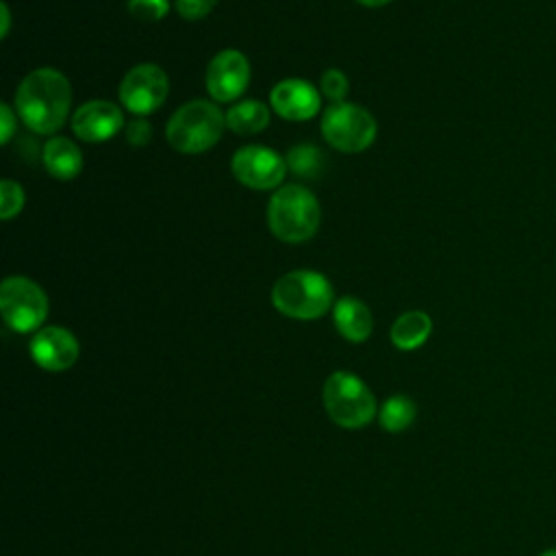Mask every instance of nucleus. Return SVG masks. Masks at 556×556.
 I'll return each mask as SVG.
<instances>
[{
  "label": "nucleus",
  "instance_id": "f8f14e48",
  "mask_svg": "<svg viewBox=\"0 0 556 556\" xmlns=\"http://www.w3.org/2000/svg\"><path fill=\"white\" fill-rule=\"evenodd\" d=\"M124 124L122 109L109 100H91L72 115V130L87 143H100L117 135Z\"/></svg>",
  "mask_w": 556,
  "mask_h": 556
},
{
  "label": "nucleus",
  "instance_id": "0eeeda50",
  "mask_svg": "<svg viewBox=\"0 0 556 556\" xmlns=\"http://www.w3.org/2000/svg\"><path fill=\"white\" fill-rule=\"evenodd\" d=\"M2 319L15 332L39 330L48 317L46 291L26 276H9L0 285Z\"/></svg>",
  "mask_w": 556,
  "mask_h": 556
},
{
  "label": "nucleus",
  "instance_id": "f3484780",
  "mask_svg": "<svg viewBox=\"0 0 556 556\" xmlns=\"http://www.w3.org/2000/svg\"><path fill=\"white\" fill-rule=\"evenodd\" d=\"M269 124V109L258 100H241L226 113V126L235 135H256Z\"/></svg>",
  "mask_w": 556,
  "mask_h": 556
},
{
  "label": "nucleus",
  "instance_id": "bb28decb",
  "mask_svg": "<svg viewBox=\"0 0 556 556\" xmlns=\"http://www.w3.org/2000/svg\"><path fill=\"white\" fill-rule=\"evenodd\" d=\"M358 4H363V7H371V9H376V7H382V4H389L391 0H356Z\"/></svg>",
  "mask_w": 556,
  "mask_h": 556
},
{
  "label": "nucleus",
  "instance_id": "20e7f679",
  "mask_svg": "<svg viewBox=\"0 0 556 556\" xmlns=\"http://www.w3.org/2000/svg\"><path fill=\"white\" fill-rule=\"evenodd\" d=\"M226 128V115L208 100L182 104L167 122L165 137L176 152L200 154L211 150Z\"/></svg>",
  "mask_w": 556,
  "mask_h": 556
},
{
  "label": "nucleus",
  "instance_id": "9d476101",
  "mask_svg": "<svg viewBox=\"0 0 556 556\" xmlns=\"http://www.w3.org/2000/svg\"><path fill=\"white\" fill-rule=\"evenodd\" d=\"M250 83V63L239 50L217 52L206 67V89L217 102L237 100Z\"/></svg>",
  "mask_w": 556,
  "mask_h": 556
},
{
  "label": "nucleus",
  "instance_id": "4468645a",
  "mask_svg": "<svg viewBox=\"0 0 556 556\" xmlns=\"http://www.w3.org/2000/svg\"><path fill=\"white\" fill-rule=\"evenodd\" d=\"M332 321H334L337 332L352 343H361V341L369 339V334L374 330V319H371V311L367 308V304L361 302L358 298H350V295L334 302Z\"/></svg>",
  "mask_w": 556,
  "mask_h": 556
},
{
  "label": "nucleus",
  "instance_id": "4be33fe9",
  "mask_svg": "<svg viewBox=\"0 0 556 556\" xmlns=\"http://www.w3.org/2000/svg\"><path fill=\"white\" fill-rule=\"evenodd\" d=\"M167 11L169 0H128V13L141 22H159Z\"/></svg>",
  "mask_w": 556,
  "mask_h": 556
},
{
  "label": "nucleus",
  "instance_id": "a878e982",
  "mask_svg": "<svg viewBox=\"0 0 556 556\" xmlns=\"http://www.w3.org/2000/svg\"><path fill=\"white\" fill-rule=\"evenodd\" d=\"M0 15H2V24H0V37H7L9 35V28H11V9L7 2L0 4Z\"/></svg>",
  "mask_w": 556,
  "mask_h": 556
},
{
  "label": "nucleus",
  "instance_id": "dca6fc26",
  "mask_svg": "<svg viewBox=\"0 0 556 556\" xmlns=\"http://www.w3.org/2000/svg\"><path fill=\"white\" fill-rule=\"evenodd\" d=\"M432 332V319L424 311H406L391 326V343L397 350L410 352L421 348Z\"/></svg>",
  "mask_w": 556,
  "mask_h": 556
},
{
  "label": "nucleus",
  "instance_id": "f257e3e1",
  "mask_svg": "<svg viewBox=\"0 0 556 556\" xmlns=\"http://www.w3.org/2000/svg\"><path fill=\"white\" fill-rule=\"evenodd\" d=\"M72 85L52 67L26 74L15 91V111L24 126L37 135L56 132L70 117Z\"/></svg>",
  "mask_w": 556,
  "mask_h": 556
},
{
  "label": "nucleus",
  "instance_id": "2eb2a0df",
  "mask_svg": "<svg viewBox=\"0 0 556 556\" xmlns=\"http://www.w3.org/2000/svg\"><path fill=\"white\" fill-rule=\"evenodd\" d=\"M41 161L46 172L59 180H72L83 169V152L67 137H52L46 141Z\"/></svg>",
  "mask_w": 556,
  "mask_h": 556
},
{
  "label": "nucleus",
  "instance_id": "aec40b11",
  "mask_svg": "<svg viewBox=\"0 0 556 556\" xmlns=\"http://www.w3.org/2000/svg\"><path fill=\"white\" fill-rule=\"evenodd\" d=\"M319 89H321V96H326L332 104H339V102H345V96L350 91V83H348V76L341 70L330 67L321 74Z\"/></svg>",
  "mask_w": 556,
  "mask_h": 556
},
{
  "label": "nucleus",
  "instance_id": "a211bd4d",
  "mask_svg": "<svg viewBox=\"0 0 556 556\" xmlns=\"http://www.w3.org/2000/svg\"><path fill=\"white\" fill-rule=\"evenodd\" d=\"M417 415V406L408 395H391L378 410V421L387 432L406 430Z\"/></svg>",
  "mask_w": 556,
  "mask_h": 556
},
{
  "label": "nucleus",
  "instance_id": "f03ea898",
  "mask_svg": "<svg viewBox=\"0 0 556 556\" xmlns=\"http://www.w3.org/2000/svg\"><path fill=\"white\" fill-rule=\"evenodd\" d=\"M319 202L304 185H282L267 204V224L276 239L285 243L308 241L319 226Z\"/></svg>",
  "mask_w": 556,
  "mask_h": 556
},
{
  "label": "nucleus",
  "instance_id": "39448f33",
  "mask_svg": "<svg viewBox=\"0 0 556 556\" xmlns=\"http://www.w3.org/2000/svg\"><path fill=\"white\" fill-rule=\"evenodd\" d=\"M321 397L328 417L348 430L367 426L378 413L371 389L352 371L330 374L324 382Z\"/></svg>",
  "mask_w": 556,
  "mask_h": 556
},
{
  "label": "nucleus",
  "instance_id": "9b49d317",
  "mask_svg": "<svg viewBox=\"0 0 556 556\" xmlns=\"http://www.w3.org/2000/svg\"><path fill=\"white\" fill-rule=\"evenodd\" d=\"M30 358L46 371H65L78 358V341L63 326L39 328L30 343Z\"/></svg>",
  "mask_w": 556,
  "mask_h": 556
},
{
  "label": "nucleus",
  "instance_id": "7ed1b4c3",
  "mask_svg": "<svg viewBox=\"0 0 556 556\" xmlns=\"http://www.w3.org/2000/svg\"><path fill=\"white\" fill-rule=\"evenodd\" d=\"M271 304L291 319L324 317L332 304L330 280L313 269H295L282 274L271 287Z\"/></svg>",
  "mask_w": 556,
  "mask_h": 556
},
{
  "label": "nucleus",
  "instance_id": "423d86ee",
  "mask_svg": "<svg viewBox=\"0 0 556 556\" xmlns=\"http://www.w3.org/2000/svg\"><path fill=\"white\" fill-rule=\"evenodd\" d=\"M374 115L352 102L330 104L321 115V135L339 152L356 154L367 150L376 139Z\"/></svg>",
  "mask_w": 556,
  "mask_h": 556
},
{
  "label": "nucleus",
  "instance_id": "412c9836",
  "mask_svg": "<svg viewBox=\"0 0 556 556\" xmlns=\"http://www.w3.org/2000/svg\"><path fill=\"white\" fill-rule=\"evenodd\" d=\"M24 206V189L15 182V180H9L4 178L0 182V217L7 222V219H13Z\"/></svg>",
  "mask_w": 556,
  "mask_h": 556
},
{
  "label": "nucleus",
  "instance_id": "6ab92c4d",
  "mask_svg": "<svg viewBox=\"0 0 556 556\" xmlns=\"http://www.w3.org/2000/svg\"><path fill=\"white\" fill-rule=\"evenodd\" d=\"M287 169L291 174H295L298 178H319L326 165V159L321 154V150L313 143H300L293 146L287 156Z\"/></svg>",
  "mask_w": 556,
  "mask_h": 556
},
{
  "label": "nucleus",
  "instance_id": "ddd939ff",
  "mask_svg": "<svg viewBox=\"0 0 556 556\" xmlns=\"http://www.w3.org/2000/svg\"><path fill=\"white\" fill-rule=\"evenodd\" d=\"M271 109L291 122H306L317 115L321 106L319 91L302 78H285L269 91Z\"/></svg>",
  "mask_w": 556,
  "mask_h": 556
},
{
  "label": "nucleus",
  "instance_id": "5701e85b",
  "mask_svg": "<svg viewBox=\"0 0 556 556\" xmlns=\"http://www.w3.org/2000/svg\"><path fill=\"white\" fill-rule=\"evenodd\" d=\"M217 0H176V11L185 20H202L215 9Z\"/></svg>",
  "mask_w": 556,
  "mask_h": 556
},
{
  "label": "nucleus",
  "instance_id": "cd10ccee",
  "mask_svg": "<svg viewBox=\"0 0 556 556\" xmlns=\"http://www.w3.org/2000/svg\"><path fill=\"white\" fill-rule=\"evenodd\" d=\"M539 556H556V549H545V552L539 554Z\"/></svg>",
  "mask_w": 556,
  "mask_h": 556
},
{
  "label": "nucleus",
  "instance_id": "1a4fd4ad",
  "mask_svg": "<svg viewBox=\"0 0 556 556\" xmlns=\"http://www.w3.org/2000/svg\"><path fill=\"white\" fill-rule=\"evenodd\" d=\"M230 169L241 185L265 191L276 189L282 182L287 174V161L267 146H245L235 152Z\"/></svg>",
  "mask_w": 556,
  "mask_h": 556
},
{
  "label": "nucleus",
  "instance_id": "393cba45",
  "mask_svg": "<svg viewBox=\"0 0 556 556\" xmlns=\"http://www.w3.org/2000/svg\"><path fill=\"white\" fill-rule=\"evenodd\" d=\"M15 130H17L15 113L7 102H2L0 104V141L7 146L11 141V137L15 135Z\"/></svg>",
  "mask_w": 556,
  "mask_h": 556
},
{
  "label": "nucleus",
  "instance_id": "6e6552de",
  "mask_svg": "<svg viewBox=\"0 0 556 556\" xmlns=\"http://www.w3.org/2000/svg\"><path fill=\"white\" fill-rule=\"evenodd\" d=\"M169 93L167 74L154 63H139L119 83V100L124 109L137 117L156 111Z\"/></svg>",
  "mask_w": 556,
  "mask_h": 556
},
{
  "label": "nucleus",
  "instance_id": "b1692460",
  "mask_svg": "<svg viewBox=\"0 0 556 556\" xmlns=\"http://www.w3.org/2000/svg\"><path fill=\"white\" fill-rule=\"evenodd\" d=\"M150 139H152V126L148 119L135 117L132 122L126 124V141L132 148H143L150 143Z\"/></svg>",
  "mask_w": 556,
  "mask_h": 556
}]
</instances>
